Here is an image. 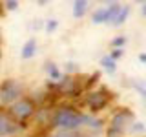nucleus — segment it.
I'll list each match as a JSON object with an SVG mask.
<instances>
[{"instance_id": "nucleus-1", "label": "nucleus", "mask_w": 146, "mask_h": 137, "mask_svg": "<svg viewBox=\"0 0 146 137\" xmlns=\"http://www.w3.org/2000/svg\"><path fill=\"white\" fill-rule=\"evenodd\" d=\"M80 124H84V113H79L71 108H62L53 115V126L62 128L64 132H75Z\"/></svg>"}, {"instance_id": "nucleus-2", "label": "nucleus", "mask_w": 146, "mask_h": 137, "mask_svg": "<svg viewBox=\"0 0 146 137\" xmlns=\"http://www.w3.org/2000/svg\"><path fill=\"white\" fill-rule=\"evenodd\" d=\"M131 119H133V113H131V112H128V110H121V112L111 119V124H110V130H108V137H119Z\"/></svg>"}, {"instance_id": "nucleus-3", "label": "nucleus", "mask_w": 146, "mask_h": 137, "mask_svg": "<svg viewBox=\"0 0 146 137\" xmlns=\"http://www.w3.org/2000/svg\"><path fill=\"white\" fill-rule=\"evenodd\" d=\"M20 93H22V86L13 79L6 80L2 86H0V100H2L4 104L15 102V100L20 97Z\"/></svg>"}, {"instance_id": "nucleus-4", "label": "nucleus", "mask_w": 146, "mask_h": 137, "mask_svg": "<svg viewBox=\"0 0 146 137\" xmlns=\"http://www.w3.org/2000/svg\"><path fill=\"white\" fill-rule=\"evenodd\" d=\"M110 100V95L108 93H102V91H93V93H90L88 97H86V104H88V108L91 112H100L102 108H106Z\"/></svg>"}, {"instance_id": "nucleus-5", "label": "nucleus", "mask_w": 146, "mask_h": 137, "mask_svg": "<svg viewBox=\"0 0 146 137\" xmlns=\"http://www.w3.org/2000/svg\"><path fill=\"white\" fill-rule=\"evenodd\" d=\"M33 102L31 100H27V99H20V100H17L15 104H13V108H11V112H13V115H17L18 119H27L33 113Z\"/></svg>"}, {"instance_id": "nucleus-6", "label": "nucleus", "mask_w": 146, "mask_h": 137, "mask_svg": "<svg viewBox=\"0 0 146 137\" xmlns=\"http://www.w3.org/2000/svg\"><path fill=\"white\" fill-rule=\"evenodd\" d=\"M15 132H17L15 122H13L9 117H6L4 113H0V137L7 135V134H15Z\"/></svg>"}, {"instance_id": "nucleus-7", "label": "nucleus", "mask_w": 146, "mask_h": 137, "mask_svg": "<svg viewBox=\"0 0 146 137\" xmlns=\"http://www.w3.org/2000/svg\"><path fill=\"white\" fill-rule=\"evenodd\" d=\"M36 51V40L35 39H29L27 42L24 44V48H22V59H31Z\"/></svg>"}, {"instance_id": "nucleus-8", "label": "nucleus", "mask_w": 146, "mask_h": 137, "mask_svg": "<svg viewBox=\"0 0 146 137\" xmlns=\"http://www.w3.org/2000/svg\"><path fill=\"white\" fill-rule=\"evenodd\" d=\"M128 15H130V7H128V6H121V11H119L117 17L111 20V26H122L126 22Z\"/></svg>"}, {"instance_id": "nucleus-9", "label": "nucleus", "mask_w": 146, "mask_h": 137, "mask_svg": "<svg viewBox=\"0 0 146 137\" xmlns=\"http://www.w3.org/2000/svg\"><path fill=\"white\" fill-rule=\"evenodd\" d=\"M86 11H88V2H84V0H77V2H73V17H75V18L84 17Z\"/></svg>"}, {"instance_id": "nucleus-10", "label": "nucleus", "mask_w": 146, "mask_h": 137, "mask_svg": "<svg viewBox=\"0 0 146 137\" xmlns=\"http://www.w3.org/2000/svg\"><path fill=\"white\" fill-rule=\"evenodd\" d=\"M91 20H93V24H102V22H108V11H106V7L97 9V11L93 13V17H91Z\"/></svg>"}, {"instance_id": "nucleus-11", "label": "nucleus", "mask_w": 146, "mask_h": 137, "mask_svg": "<svg viewBox=\"0 0 146 137\" xmlns=\"http://www.w3.org/2000/svg\"><path fill=\"white\" fill-rule=\"evenodd\" d=\"M100 66L104 68V70H106L108 73H115V70H117V64H115V61H111V59L108 57H102L100 59Z\"/></svg>"}, {"instance_id": "nucleus-12", "label": "nucleus", "mask_w": 146, "mask_h": 137, "mask_svg": "<svg viewBox=\"0 0 146 137\" xmlns=\"http://www.w3.org/2000/svg\"><path fill=\"white\" fill-rule=\"evenodd\" d=\"M106 11H108V22L111 24V20L117 17V13L121 11V6H119L117 2H113V4H110V6L106 7Z\"/></svg>"}, {"instance_id": "nucleus-13", "label": "nucleus", "mask_w": 146, "mask_h": 137, "mask_svg": "<svg viewBox=\"0 0 146 137\" xmlns=\"http://www.w3.org/2000/svg\"><path fill=\"white\" fill-rule=\"evenodd\" d=\"M46 70H48V73H49V77H51V79H55V80H58L60 79V71H58V68L55 66V64H51V62H48L46 64Z\"/></svg>"}, {"instance_id": "nucleus-14", "label": "nucleus", "mask_w": 146, "mask_h": 137, "mask_svg": "<svg viewBox=\"0 0 146 137\" xmlns=\"http://www.w3.org/2000/svg\"><path fill=\"white\" fill-rule=\"evenodd\" d=\"M124 42H126L124 37H117V39H113V40H111V46H113V49H122Z\"/></svg>"}, {"instance_id": "nucleus-15", "label": "nucleus", "mask_w": 146, "mask_h": 137, "mask_svg": "<svg viewBox=\"0 0 146 137\" xmlns=\"http://www.w3.org/2000/svg\"><path fill=\"white\" fill-rule=\"evenodd\" d=\"M133 88H135V90H139L143 97H146V84H144V82H139V80H135V82H133Z\"/></svg>"}, {"instance_id": "nucleus-16", "label": "nucleus", "mask_w": 146, "mask_h": 137, "mask_svg": "<svg viewBox=\"0 0 146 137\" xmlns=\"http://www.w3.org/2000/svg\"><path fill=\"white\" fill-rule=\"evenodd\" d=\"M131 134H139V132H144V124L143 122H133V124L130 126Z\"/></svg>"}, {"instance_id": "nucleus-17", "label": "nucleus", "mask_w": 146, "mask_h": 137, "mask_svg": "<svg viewBox=\"0 0 146 137\" xmlns=\"http://www.w3.org/2000/svg\"><path fill=\"white\" fill-rule=\"evenodd\" d=\"M55 137H82V135H80L77 130H75V132H64V130H62L60 134H57Z\"/></svg>"}, {"instance_id": "nucleus-18", "label": "nucleus", "mask_w": 146, "mask_h": 137, "mask_svg": "<svg viewBox=\"0 0 146 137\" xmlns=\"http://www.w3.org/2000/svg\"><path fill=\"white\" fill-rule=\"evenodd\" d=\"M57 26H58L57 20H48V24H46V31H48V33H53V31L57 29Z\"/></svg>"}, {"instance_id": "nucleus-19", "label": "nucleus", "mask_w": 146, "mask_h": 137, "mask_svg": "<svg viewBox=\"0 0 146 137\" xmlns=\"http://www.w3.org/2000/svg\"><path fill=\"white\" fill-rule=\"evenodd\" d=\"M122 53H124V51H122V49H113V51L110 53L108 57L111 59V61H117V59H121V57H122Z\"/></svg>"}, {"instance_id": "nucleus-20", "label": "nucleus", "mask_w": 146, "mask_h": 137, "mask_svg": "<svg viewBox=\"0 0 146 137\" xmlns=\"http://www.w3.org/2000/svg\"><path fill=\"white\" fill-rule=\"evenodd\" d=\"M6 7L13 11V9H17V7H18V2H17V0H9V2H6Z\"/></svg>"}, {"instance_id": "nucleus-21", "label": "nucleus", "mask_w": 146, "mask_h": 137, "mask_svg": "<svg viewBox=\"0 0 146 137\" xmlns=\"http://www.w3.org/2000/svg\"><path fill=\"white\" fill-rule=\"evenodd\" d=\"M66 70H68V71H77V66H75V64H71V62H70V64L66 66Z\"/></svg>"}, {"instance_id": "nucleus-22", "label": "nucleus", "mask_w": 146, "mask_h": 137, "mask_svg": "<svg viewBox=\"0 0 146 137\" xmlns=\"http://www.w3.org/2000/svg\"><path fill=\"white\" fill-rule=\"evenodd\" d=\"M139 61L143 62V64H146V53H141V55H139Z\"/></svg>"}, {"instance_id": "nucleus-23", "label": "nucleus", "mask_w": 146, "mask_h": 137, "mask_svg": "<svg viewBox=\"0 0 146 137\" xmlns=\"http://www.w3.org/2000/svg\"><path fill=\"white\" fill-rule=\"evenodd\" d=\"M141 11H143V15H144V17H146V2H144V4H143V9H141Z\"/></svg>"}]
</instances>
